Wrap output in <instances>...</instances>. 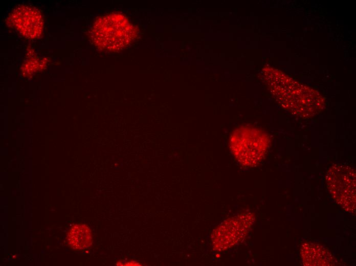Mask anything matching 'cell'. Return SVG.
<instances>
[{"label": "cell", "instance_id": "6da1fadb", "mask_svg": "<svg viewBox=\"0 0 356 266\" xmlns=\"http://www.w3.org/2000/svg\"><path fill=\"white\" fill-rule=\"evenodd\" d=\"M136 35L134 26L126 17L118 13H112L99 18L92 31L94 43L109 50H118L125 47Z\"/></svg>", "mask_w": 356, "mask_h": 266}, {"label": "cell", "instance_id": "7a4b0ae2", "mask_svg": "<svg viewBox=\"0 0 356 266\" xmlns=\"http://www.w3.org/2000/svg\"><path fill=\"white\" fill-rule=\"evenodd\" d=\"M268 134L257 128L241 126L235 129L230 139L231 150L242 165L253 166L264 157L269 146Z\"/></svg>", "mask_w": 356, "mask_h": 266}, {"label": "cell", "instance_id": "3957f363", "mask_svg": "<svg viewBox=\"0 0 356 266\" xmlns=\"http://www.w3.org/2000/svg\"><path fill=\"white\" fill-rule=\"evenodd\" d=\"M327 187L336 202L346 211L355 210V172L347 165L336 164L327 171Z\"/></svg>", "mask_w": 356, "mask_h": 266}, {"label": "cell", "instance_id": "277c9868", "mask_svg": "<svg viewBox=\"0 0 356 266\" xmlns=\"http://www.w3.org/2000/svg\"><path fill=\"white\" fill-rule=\"evenodd\" d=\"M254 221L251 213H241L225 220L213 232L211 240L213 249L224 251L238 243L244 237Z\"/></svg>", "mask_w": 356, "mask_h": 266}, {"label": "cell", "instance_id": "5b68a950", "mask_svg": "<svg viewBox=\"0 0 356 266\" xmlns=\"http://www.w3.org/2000/svg\"><path fill=\"white\" fill-rule=\"evenodd\" d=\"M300 253L303 263L305 265H331L335 259L331 253L320 245L312 242H304Z\"/></svg>", "mask_w": 356, "mask_h": 266}, {"label": "cell", "instance_id": "8992f818", "mask_svg": "<svg viewBox=\"0 0 356 266\" xmlns=\"http://www.w3.org/2000/svg\"><path fill=\"white\" fill-rule=\"evenodd\" d=\"M17 10L19 13L13 14L15 27L23 32L25 35L31 37L39 34L42 23L39 14L34 10L27 9Z\"/></svg>", "mask_w": 356, "mask_h": 266}, {"label": "cell", "instance_id": "52a82bcc", "mask_svg": "<svg viewBox=\"0 0 356 266\" xmlns=\"http://www.w3.org/2000/svg\"><path fill=\"white\" fill-rule=\"evenodd\" d=\"M66 239L69 245L74 249H86L93 242L91 230L86 225L75 224L70 229Z\"/></svg>", "mask_w": 356, "mask_h": 266}, {"label": "cell", "instance_id": "ba28073f", "mask_svg": "<svg viewBox=\"0 0 356 266\" xmlns=\"http://www.w3.org/2000/svg\"><path fill=\"white\" fill-rule=\"evenodd\" d=\"M117 265H141V264L136 261H119L116 262Z\"/></svg>", "mask_w": 356, "mask_h": 266}]
</instances>
